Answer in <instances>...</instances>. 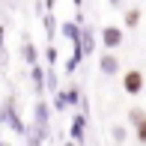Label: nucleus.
<instances>
[{
  "mask_svg": "<svg viewBox=\"0 0 146 146\" xmlns=\"http://www.w3.org/2000/svg\"><path fill=\"white\" fill-rule=\"evenodd\" d=\"M33 128L42 134V140H48L51 137V108L45 98H36V104H33Z\"/></svg>",
  "mask_w": 146,
  "mask_h": 146,
  "instance_id": "f257e3e1",
  "label": "nucleus"
},
{
  "mask_svg": "<svg viewBox=\"0 0 146 146\" xmlns=\"http://www.w3.org/2000/svg\"><path fill=\"white\" fill-rule=\"evenodd\" d=\"M143 84H146V78H143L140 69L122 72V90L128 92V96H140V92H143Z\"/></svg>",
  "mask_w": 146,
  "mask_h": 146,
  "instance_id": "f03ea898",
  "label": "nucleus"
},
{
  "mask_svg": "<svg viewBox=\"0 0 146 146\" xmlns=\"http://www.w3.org/2000/svg\"><path fill=\"white\" fill-rule=\"evenodd\" d=\"M122 27H116V24H108V27H102V45H104V51H116L122 48Z\"/></svg>",
  "mask_w": 146,
  "mask_h": 146,
  "instance_id": "7ed1b4c3",
  "label": "nucleus"
},
{
  "mask_svg": "<svg viewBox=\"0 0 146 146\" xmlns=\"http://www.w3.org/2000/svg\"><path fill=\"white\" fill-rule=\"evenodd\" d=\"M69 140L81 146L87 140V113H75L72 116V125H69Z\"/></svg>",
  "mask_w": 146,
  "mask_h": 146,
  "instance_id": "20e7f679",
  "label": "nucleus"
},
{
  "mask_svg": "<svg viewBox=\"0 0 146 146\" xmlns=\"http://www.w3.org/2000/svg\"><path fill=\"white\" fill-rule=\"evenodd\" d=\"M98 72H102L104 78H113V75H119V57L113 54V51H104V54L98 57Z\"/></svg>",
  "mask_w": 146,
  "mask_h": 146,
  "instance_id": "39448f33",
  "label": "nucleus"
},
{
  "mask_svg": "<svg viewBox=\"0 0 146 146\" xmlns=\"http://www.w3.org/2000/svg\"><path fill=\"white\" fill-rule=\"evenodd\" d=\"M21 60L30 66H39V51H36V45H33V39L27 36V33H21Z\"/></svg>",
  "mask_w": 146,
  "mask_h": 146,
  "instance_id": "423d86ee",
  "label": "nucleus"
},
{
  "mask_svg": "<svg viewBox=\"0 0 146 146\" xmlns=\"http://www.w3.org/2000/svg\"><path fill=\"white\" fill-rule=\"evenodd\" d=\"M45 72H48V69H45L42 63L30 69V81H33V90H36V96H39V98H42V96H45V90H48V75H45Z\"/></svg>",
  "mask_w": 146,
  "mask_h": 146,
  "instance_id": "0eeeda50",
  "label": "nucleus"
},
{
  "mask_svg": "<svg viewBox=\"0 0 146 146\" xmlns=\"http://www.w3.org/2000/svg\"><path fill=\"white\" fill-rule=\"evenodd\" d=\"M42 24H45V39H48V45H54V39L60 36V21L54 18V12H45Z\"/></svg>",
  "mask_w": 146,
  "mask_h": 146,
  "instance_id": "6e6552de",
  "label": "nucleus"
},
{
  "mask_svg": "<svg viewBox=\"0 0 146 146\" xmlns=\"http://www.w3.org/2000/svg\"><path fill=\"white\" fill-rule=\"evenodd\" d=\"M81 48H84V57L96 51V33H92V27H87V24H81Z\"/></svg>",
  "mask_w": 146,
  "mask_h": 146,
  "instance_id": "1a4fd4ad",
  "label": "nucleus"
},
{
  "mask_svg": "<svg viewBox=\"0 0 146 146\" xmlns=\"http://www.w3.org/2000/svg\"><path fill=\"white\" fill-rule=\"evenodd\" d=\"M15 113H18V104H15V98L9 96L3 104H0V128H3V125H9V119L15 116Z\"/></svg>",
  "mask_w": 146,
  "mask_h": 146,
  "instance_id": "9d476101",
  "label": "nucleus"
},
{
  "mask_svg": "<svg viewBox=\"0 0 146 146\" xmlns=\"http://www.w3.org/2000/svg\"><path fill=\"white\" fill-rule=\"evenodd\" d=\"M66 92V102H69V108H81L84 104V92L78 84H69V90H63Z\"/></svg>",
  "mask_w": 146,
  "mask_h": 146,
  "instance_id": "9b49d317",
  "label": "nucleus"
},
{
  "mask_svg": "<svg viewBox=\"0 0 146 146\" xmlns=\"http://www.w3.org/2000/svg\"><path fill=\"white\" fill-rule=\"evenodd\" d=\"M110 137H113V143H119V146H122L125 143V137H128V128H125V125H110Z\"/></svg>",
  "mask_w": 146,
  "mask_h": 146,
  "instance_id": "f8f14e48",
  "label": "nucleus"
},
{
  "mask_svg": "<svg viewBox=\"0 0 146 146\" xmlns=\"http://www.w3.org/2000/svg\"><path fill=\"white\" fill-rule=\"evenodd\" d=\"M24 143H27V146H45V140H42V134H39V131L33 128V125H30L27 137H24Z\"/></svg>",
  "mask_w": 146,
  "mask_h": 146,
  "instance_id": "ddd939ff",
  "label": "nucleus"
},
{
  "mask_svg": "<svg viewBox=\"0 0 146 146\" xmlns=\"http://www.w3.org/2000/svg\"><path fill=\"white\" fill-rule=\"evenodd\" d=\"M143 119H146V110H143V108H131V110H128V122H131V125H140Z\"/></svg>",
  "mask_w": 146,
  "mask_h": 146,
  "instance_id": "4468645a",
  "label": "nucleus"
},
{
  "mask_svg": "<svg viewBox=\"0 0 146 146\" xmlns=\"http://www.w3.org/2000/svg\"><path fill=\"white\" fill-rule=\"evenodd\" d=\"M140 24V9H125V27H137Z\"/></svg>",
  "mask_w": 146,
  "mask_h": 146,
  "instance_id": "2eb2a0df",
  "label": "nucleus"
},
{
  "mask_svg": "<svg viewBox=\"0 0 146 146\" xmlns=\"http://www.w3.org/2000/svg\"><path fill=\"white\" fill-rule=\"evenodd\" d=\"M45 60H48V69H54V66H57V48H54V45H48V48H45Z\"/></svg>",
  "mask_w": 146,
  "mask_h": 146,
  "instance_id": "dca6fc26",
  "label": "nucleus"
},
{
  "mask_svg": "<svg viewBox=\"0 0 146 146\" xmlns=\"http://www.w3.org/2000/svg\"><path fill=\"white\" fill-rule=\"evenodd\" d=\"M54 110H69V102H66V92H57L54 96V104H51Z\"/></svg>",
  "mask_w": 146,
  "mask_h": 146,
  "instance_id": "f3484780",
  "label": "nucleus"
},
{
  "mask_svg": "<svg viewBox=\"0 0 146 146\" xmlns=\"http://www.w3.org/2000/svg\"><path fill=\"white\" fill-rule=\"evenodd\" d=\"M45 75H48V92H51V96H57V72L54 69H48V72H45Z\"/></svg>",
  "mask_w": 146,
  "mask_h": 146,
  "instance_id": "a211bd4d",
  "label": "nucleus"
},
{
  "mask_svg": "<svg viewBox=\"0 0 146 146\" xmlns=\"http://www.w3.org/2000/svg\"><path fill=\"white\" fill-rule=\"evenodd\" d=\"M134 137H137V143H146V119L140 125H134Z\"/></svg>",
  "mask_w": 146,
  "mask_h": 146,
  "instance_id": "6ab92c4d",
  "label": "nucleus"
},
{
  "mask_svg": "<svg viewBox=\"0 0 146 146\" xmlns=\"http://www.w3.org/2000/svg\"><path fill=\"white\" fill-rule=\"evenodd\" d=\"M6 63V30L0 27V66Z\"/></svg>",
  "mask_w": 146,
  "mask_h": 146,
  "instance_id": "aec40b11",
  "label": "nucleus"
},
{
  "mask_svg": "<svg viewBox=\"0 0 146 146\" xmlns=\"http://www.w3.org/2000/svg\"><path fill=\"white\" fill-rule=\"evenodd\" d=\"M110 6H113V9H119V6H125V0H108Z\"/></svg>",
  "mask_w": 146,
  "mask_h": 146,
  "instance_id": "412c9836",
  "label": "nucleus"
},
{
  "mask_svg": "<svg viewBox=\"0 0 146 146\" xmlns=\"http://www.w3.org/2000/svg\"><path fill=\"white\" fill-rule=\"evenodd\" d=\"M54 3H57V0H45V9H48V12H54Z\"/></svg>",
  "mask_w": 146,
  "mask_h": 146,
  "instance_id": "4be33fe9",
  "label": "nucleus"
},
{
  "mask_svg": "<svg viewBox=\"0 0 146 146\" xmlns=\"http://www.w3.org/2000/svg\"><path fill=\"white\" fill-rule=\"evenodd\" d=\"M75 6H78V9H84V0H75Z\"/></svg>",
  "mask_w": 146,
  "mask_h": 146,
  "instance_id": "5701e85b",
  "label": "nucleus"
},
{
  "mask_svg": "<svg viewBox=\"0 0 146 146\" xmlns=\"http://www.w3.org/2000/svg\"><path fill=\"white\" fill-rule=\"evenodd\" d=\"M63 146H78V143H72V140H66V143H63Z\"/></svg>",
  "mask_w": 146,
  "mask_h": 146,
  "instance_id": "b1692460",
  "label": "nucleus"
},
{
  "mask_svg": "<svg viewBox=\"0 0 146 146\" xmlns=\"http://www.w3.org/2000/svg\"><path fill=\"white\" fill-rule=\"evenodd\" d=\"M113 146H119V143H113Z\"/></svg>",
  "mask_w": 146,
  "mask_h": 146,
  "instance_id": "393cba45",
  "label": "nucleus"
},
{
  "mask_svg": "<svg viewBox=\"0 0 146 146\" xmlns=\"http://www.w3.org/2000/svg\"><path fill=\"white\" fill-rule=\"evenodd\" d=\"M0 146H3V143H0Z\"/></svg>",
  "mask_w": 146,
  "mask_h": 146,
  "instance_id": "a878e982",
  "label": "nucleus"
}]
</instances>
